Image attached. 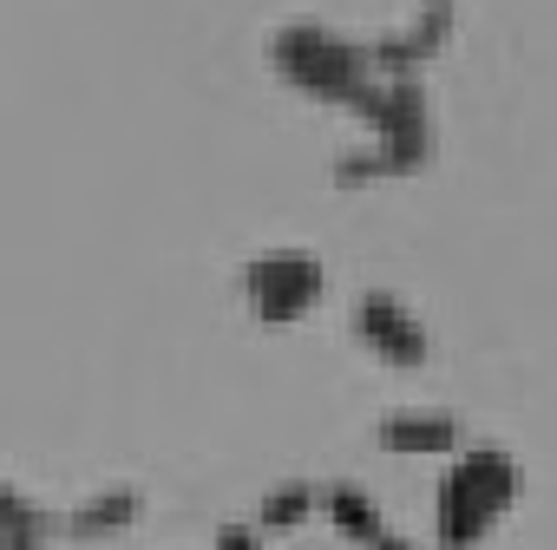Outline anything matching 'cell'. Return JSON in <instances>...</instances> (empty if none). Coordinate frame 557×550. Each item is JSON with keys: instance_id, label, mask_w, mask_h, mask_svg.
<instances>
[{"instance_id": "cell-12", "label": "cell", "mask_w": 557, "mask_h": 550, "mask_svg": "<svg viewBox=\"0 0 557 550\" xmlns=\"http://www.w3.org/2000/svg\"><path fill=\"white\" fill-rule=\"evenodd\" d=\"M14 511H27V498H21V491H14V485H8V478H0V524H8V517H14Z\"/></svg>"}, {"instance_id": "cell-10", "label": "cell", "mask_w": 557, "mask_h": 550, "mask_svg": "<svg viewBox=\"0 0 557 550\" xmlns=\"http://www.w3.org/2000/svg\"><path fill=\"white\" fill-rule=\"evenodd\" d=\"M47 530H53V517L27 504V511H14L0 524V550H47Z\"/></svg>"}, {"instance_id": "cell-11", "label": "cell", "mask_w": 557, "mask_h": 550, "mask_svg": "<svg viewBox=\"0 0 557 550\" xmlns=\"http://www.w3.org/2000/svg\"><path fill=\"white\" fill-rule=\"evenodd\" d=\"M216 550H262V543H256V530H236V524H230V530L216 537Z\"/></svg>"}, {"instance_id": "cell-9", "label": "cell", "mask_w": 557, "mask_h": 550, "mask_svg": "<svg viewBox=\"0 0 557 550\" xmlns=\"http://www.w3.org/2000/svg\"><path fill=\"white\" fill-rule=\"evenodd\" d=\"M315 485H275L269 498H262V530H289V524H302V517H315Z\"/></svg>"}, {"instance_id": "cell-4", "label": "cell", "mask_w": 557, "mask_h": 550, "mask_svg": "<svg viewBox=\"0 0 557 550\" xmlns=\"http://www.w3.org/2000/svg\"><path fill=\"white\" fill-rule=\"evenodd\" d=\"M355 335H361L368 354H381V361H394V367H420V361L433 354V341H426V328L413 322V309L394 302V296H381V289H368V296L355 302Z\"/></svg>"}, {"instance_id": "cell-2", "label": "cell", "mask_w": 557, "mask_h": 550, "mask_svg": "<svg viewBox=\"0 0 557 550\" xmlns=\"http://www.w3.org/2000/svg\"><path fill=\"white\" fill-rule=\"evenodd\" d=\"M518 498V465L511 452L498 446H479V452H459L446 485H440V543L446 550H472L485 537V524Z\"/></svg>"}, {"instance_id": "cell-5", "label": "cell", "mask_w": 557, "mask_h": 550, "mask_svg": "<svg viewBox=\"0 0 557 550\" xmlns=\"http://www.w3.org/2000/svg\"><path fill=\"white\" fill-rule=\"evenodd\" d=\"M446 34H453V0H426L420 21H413L407 34H387V40L374 47V73H381V79H413V66H426V60L446 47Z\"/></svg>"}, {"instance_id": "cell-13", "label": "cell", "mask_w": 557, "mask_h": 550, "mask_svg": "<svg viewBox=\"0 0 557 550\" xmlns=\"http://www.w3.org/2000/svg\"><path fill=\"white\" fill-rule=\"evenodd\" d=\"M374 550H413V543H407V537H381Z\"/></svg>"}, {"instance_id": "cell-7", "label": "cell", "mask_w": 557, "mask_h": 550, "mask_svg": "<svg viewBox=\"0 0 557 550\" xmlns=\"http://www.w3.org/2000/svg\"><path fill=\"white\" fill-rule=\"evenodd\" d=\"M322 504H329V517H335V530H342V537H355V543H368V550L387 537L381 504H374L361 485H329V491H322Z\"/></svg>"}, {"instance_id": "cell-1", "label": "cell", "mask_w": 557, "mask_h": 550, "mask_svg": "<svg viewBox=\"0 0 557 550\" xmlns=\"http://www.w3.org/2000/svg\"><path fill=\"white\" fill-rule=\"evenodd\" d=\"M269 53H275V73H283L289 86H302V92H315L329 105H355L374 86V53L368 47H348L342 34H329L315 21L283 27V34L269 40Z\"/></svg>"}, {"instance_id": "cell-8", "label": "cell", "mask_w": 557, "mask_h": 550, "mask_svg": "<svg viewBox=\"0 0 557 550\" xmlns=\"http://www.w3.org/2000/svg\"><path fill=\"white\" fill-rule=\"evenodd\" d=\"M138 511H145L138 491H99L92 504H79V511L66 517V530H73V537H112V530H125Z\"/></svg>"}, {"instance_id": "cell-6", "label": "cell", "mask_w": 557, "mask_h": 550, "mask_svg": "<svg viewBox=\"0 0 557 550\" xmlns=\"http://www.w3.org/2000/svg\"><path fill=\"white\" fill-rule=\"evenodd\" d=\"M374 439L387 452H453L459 446V420L453 413H387L374 426Z\"/></svg>"}, {"instance_id": "cell-3", "label": "cell", "mask_w": 557, "mask_h": 550, "mask_svg": "<svg viewBox=\"0 0 557 550\" xmlns=\"http://www.w3.org/2000/svg\"><path fill=\"white\" fill-rule=\"evenodd\" d=\"M243 289L256 302L262 322H296L309 315V302L322 296V262L309 249H275V255H256L243 268Z\"/></svg>"}]
</instances>
